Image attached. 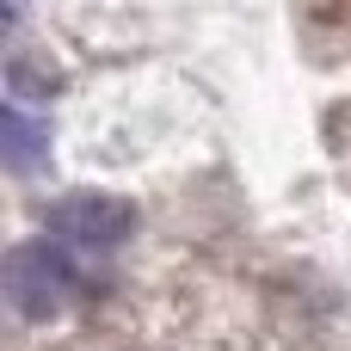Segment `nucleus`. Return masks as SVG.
<instances>
[{
	"label": "nucleus",
	"mask_w": 351,
	"mask_h": 351,
	"mask_svg": "<svg viewBox=\"0 0 351 351\" xmlns=\"http://www.w3.org/2000/svg\"><path fill=\"white\" fill-rule=\"evenodd\" d=\"M0 148H6V167H12V173H37V167L49 160V130L12 105V111L0 117Z\"/></svg>",
	"instance_id": "7ed1b4c3"
},
{
	"label": "nucleus",
	"mask_w": 351,
	"mask_h": 351,
	"mask_svg": "<svg viewBox=\"0 0 351 351\" xmlns=\"http://www.w3.org/2000/svg\"><path fill=\"white\" fill-rule=\"evenodd\" d=\"M49 228L80 241V247H117V241H130L136 210L123 197H105V191H74V197L49 204Z\"/></svg>",
	"instance_id": "f03ea898"
},
{
	"label": "nucleus",
	"mask_w": 351,
	"mask_h": 351,
	"mask_svg": "<svg viewBox=\"0 0 351 351\" xmlns=\"http://www.w3.org/2000/svg\"><path fill=\"white\" fill-rule=\"evenodd\" d=\"M6 302H12V315L19 321H49V315H62L68 302H74V284H80V271H74V259L56 247V241H19L12 253H6Z\"/></svg>",
	"instance_id": "f257e3e1"
}]
</instances>
